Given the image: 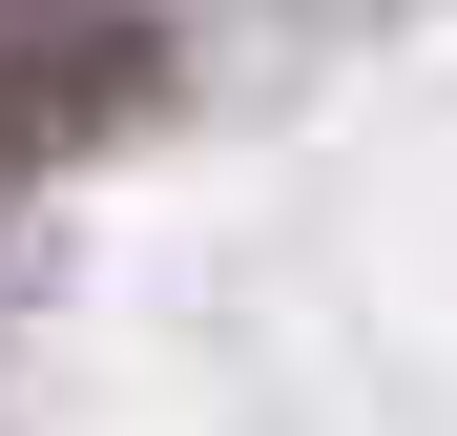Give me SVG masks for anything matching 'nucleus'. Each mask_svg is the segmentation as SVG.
<instances>
[{
	"mask_svg": "<svg viewBox=\"0 0 457 436\" xmlns=\"http://www.w3.org/2000/svg\"><path fill=\"white\" fill-rule=\"evenodd\" d=\"M125 84H145V42H125V21H0V187L62 167Z\"/></svg>",
	"mask_w": 457,
	"mask_h": 436,
	"instance_id": "obj_1",
	"label": "nucleus"
}]
</instances>
